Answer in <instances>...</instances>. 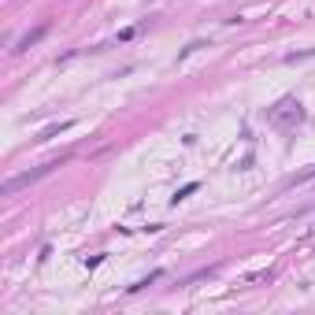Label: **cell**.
<instances>
[{
	"mask_svg": "<svg viewBox=\"0 0 315 315\" xmlns=\"http://www.w3.org/2000/svg\"><path fill=\"white\" fill-rule=\"evenodd\" d=\"M41 37H45V26H41V30H34V34H26L23 41L15 45V52H26V49H30V45H37V41H41Z\"/></svg>",
	"mask_w": 315,
	"mask_h": 315,
	"instance_id": "7a4b0ae2",
	"label": "cell"
},
{
	"mask_svg": "<svg viewBox=\"0 0 315 315\" xmlns=\"http://www.w3.org/2000/svg\"><path fill=\"white\" fill-rule=\"evenodd\" d=\"M56 167H60V164H56V160H52V164H41V167L26 171V175H15V178H8L0 193H4V197H12V193H19V189H23V186H30V182H37V178H45V175H49V171H56Z\"/></svg>",
	"mask_w": 315,
	"mask_h": 315,
	"instance_id": "6da1fadb",
	"label": "cell"
},
{
	"mask_svg": "<svg viewBox=\"0 0 315 315\" xmlns=\"http://www.w3.org/2000/svg\"><path fill=\"white\" fill-rule=\"evenodd\" d=\"M197 189H200V182H189V186H182V189L175 193V204H178V200H186L189 193H197Z\"/></svg>",
	"mask_w": 315,
	"mask_h": 315,
	"instance_id": "3957f363",
	"label": "cell"
}]
</instances>
